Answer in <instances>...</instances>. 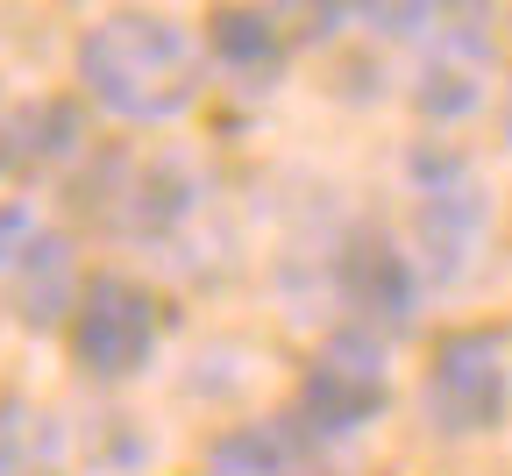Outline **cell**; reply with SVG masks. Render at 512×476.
Returning a JSON list of instances; mask_svg holds the SVG:
<instances>
[{
  "instance_id": "cell-1",
  "label": "cell",
  "mask_w": 512,
  "mask_h": 476,
  "mask_svg": "<svg viewBox=\"0 0 512 476\" xmlns=\"http://www.w3.org/2000/svg\"><path fill=\"white\" fill-rule=\"evenodd\" d=\"M79 86L121 121H171L200 100V43L171 15H107L79 36Z\"/></svg>"
},
{
  "instance_id": "cell-2",
  "label": "cell",
  "mask_w": 512,
  "mask_h": 476,
  "mask_svg": "<svg viewBox=\"0 0 512 476\" xmlns=\"http://www.w3.org/2000/svg\"><path fill=\"white\" fill-rule=\"evenodd\" d=\"M505 398H512V370H505V342L491 327H463L434 342L427 377H420V405H427V427L434 434H491L505 420Z\"/></svg>"
},
{
  "instance_id": "cell-3",
  "label": "cell",
  "mask_w": 512,
  "mask_h": 476,
  "mask_svg": "<svg viewBox=\"0 0 512 476\" xmlns=\"http://www.w3.org/2000/svg\"><path fill=\"white\" fill-rule=\"evenodd\" d=\"M392 398V377H384V349L370 342L363 327L328 334L313 349L306 377H299V427L306 434H356L384 413Z\"/></svg>"
},
{
  "instance_id": "cell-4",
  "label": "cell",
  "mask_w": 512,
  "mask_h": 476,
  "mask_svg": "<svg viewBox=\"0 0 512 476\" xmlns=\"http://www.w3.org/2000/svg\"><path fill=\"white\" fill-rule=\"evenodd\" d=\"M164 313L136 278H93L72 306V356L86 377H136L157 356Z\"/></svg>"
},
{
  "instance_id": "cell-5",
  "label": "cell",
  "mask_w": 512,
  "mask_h": 476,
  "mask_svg": "<svg viewBox=\"0 0 512 476\" xmlns=\"http://www.w3.org/2000/svg\"><path fill=\"white\" fill-rule=\"evenodd\" d=\"M0 292L15 299L29 327H50L72 299V249L29 207H0Z\"/></svg>"
},
{
  "instance_id": "cell-6",
  "label": "cell",
  "mask_w": 512,
  "mask_h": 476,
  "mask_svg": "<svg viewBox=\"0 0 512 476\" xmlns=\"http://www.w3.org/2000/svg\"><path fill=\"white\" fill-rule=\"evenodd\" d=\"M342 299H349V313H363L370 327H392V334L413 320V263L399 256V242L384 228H363L342 249Z\"/></svg>"
},
{
  "instance_id": "cell-7",
  "label": "cell",
  "mask_w": 512,
  "mask_h": 476,
  "mask_svg": "<svg viewBox=\"0 0 512 476\" xmlns=\"http://www.w3.org/2000/svg\"><path fill=\"white\" fill-rule=\"evenodd\" d=\"M207 476H328V462L320 434H306L299 420H249L207 448Z\"/></svg>"
},
{
  "instance_id": "cell-8",
  "label": "cell",
  "mask_w": 512,
  "mask_h": 476,
  "mask_svg": "<svg viewBox=\"0 0 512 476\" xmlns=\"http://www.w3.org/2000/svg\"><path fill=\"white\" fill-rule=\"evenodd\" d=\"M207 50L235 79H278V64H285L278 15H256V8H214L207 15Z\"/></svg>"
},
{
  "instance_id": "cell-9",
  "label": "cell",
  "mask_w": 512,
  "mask_h": 476,
  "mask_svg": "<svg viewBox=\"0 0 512 476\" xmlns=\"http://www.w3.org/2000/svg\"><path fill=\"white\" fill-rule=\"evenodd\" d=\"M477 221H484V199H477V185H470L463 171H448V185H427V199H420V235H427V249H434V263H441V278L463 263Z\"/></svg>"
},
{
  "instance_id": "cell-10",
  "label": "cell",
  "mask_w": 512,
  "mask_h": 476,
  "mask_svg": "<svg viewBox=\"0 0 512 476\" xmlns=\"http://www.w3.org/2000/svg\"><path fill=\"white\" fill-rule=\"evenodd\" d=\"M505 128H512V100H505Z\"/></svg>"
}]
</instances>
